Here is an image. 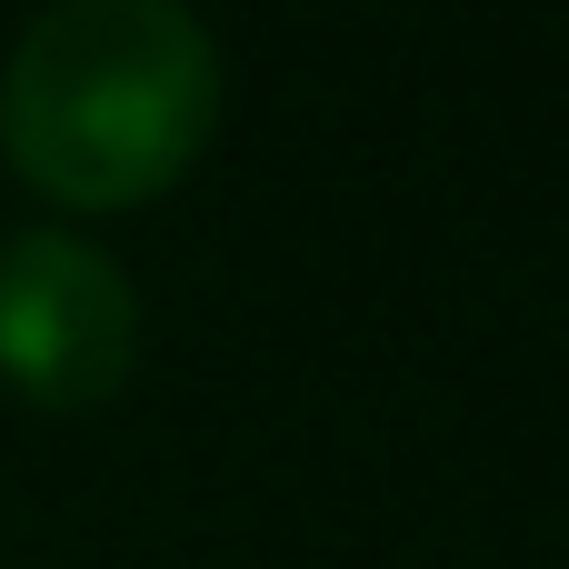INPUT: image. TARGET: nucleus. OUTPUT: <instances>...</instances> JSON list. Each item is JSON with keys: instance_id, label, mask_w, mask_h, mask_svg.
Instances as JSON below:
<instances>
[{"instance_id": "obj_1", "label": "nucleus", "mask_w": 569, "mask_h": 569, "mask_svg": "<svg viewBox=\"0 0 569 569\" xmlns=\"http://www.w3.org/2000/svg\"><path fill=\"white\" fill-rule=\"evenodd\" d=\"M220 130V40L190 0H40L0 60V160L50 210H140Z\"/></svg>"}, {"instance_id": "obj_2", "label": "nucleus", "mask_w": 569, "mask_h": 569, "mask_svg": "<svg viewBox=\"0 0 569 569\" xmlns=\"http://www.w3.org/2000/svg\"><path fill=\"white\" fill-rule=\"evenodd\" d=\"M140 370V290L80 230L0 240V390L30 410H110Z\"/></svg>"}]
</instances>
